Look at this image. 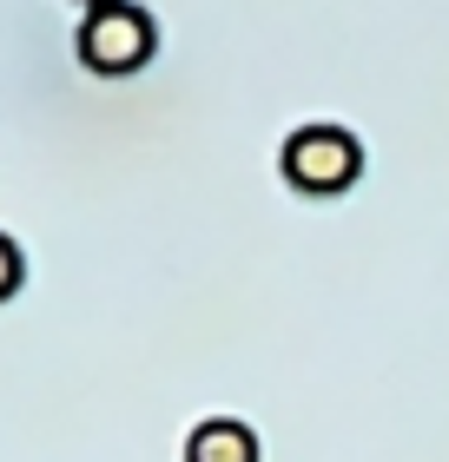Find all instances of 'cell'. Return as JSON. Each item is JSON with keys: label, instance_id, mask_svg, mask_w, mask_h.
<instances>
[{"label": "cell", "instance_id": "4", "mask_svg": "<svg viewBox=\"0 0 449 462\" xmlns=\"http://www.w3.org/2000/svg\"><path fill=\"white\" fill-rule=\"evenodd\" d=\"M20 278H27V258H20V245L7 238V231H0V304H7L14 291H20Z\"/></svg>", "mask_w": 449, "mask_h": 462}, {"label": "cell", "instance_id": "3", "mask_svg": "<svg viewBox=\"0 0 449 462\" xmlns=\"http://www.w3.org/2000/svg\"><path fill=\"white\" fill-rule=\"evenodd\" d=\"M185 462H258V430L239 416H205L185 436Z\"/></svg>", "mask_w": 449, "mask_h": 462}, {"label": "cell", "instance_id": "1", "mask_svg": "<svg viewBox=\"0 0 449 462\" xmlns=\"http://www.w3.org/2000/svg\"><path fill=\"white\" fill-rule=\"evenodd\" d=\"M80 60H87L93 73H133L153 60L159 47V27L153 14L139 7V0H99V7L80 14Z\"/></svg>", "mask_w": 449, "mask_h": 462}, {"label": "cell", "instance_id": "5", "mask_svg": "<svg viewBox=\"0 0 449 462\" xmlns=\"http://www.w3.org/2000/svg\"><path fill=\"white\" fill-rule=\"evenodd\" d=\"M87 7H99V0H87Z\"/></svg>", "mask_w": 449, "mask_h": 462}, {"label": "cell", "instance_id": "2", "mask_svg": "<svg viewBox=\"0 0 449 462\" xmlns=\"http://www.w3.org/2000/svg\"><path fill=\"white\" fill-rule=\"evenodd\" d=\"M363 172V139L337 119H304L285 139V179L297 192H344Z\"/></svg>", "mask_w": 449, "mask_h": 462}]
</instances>
